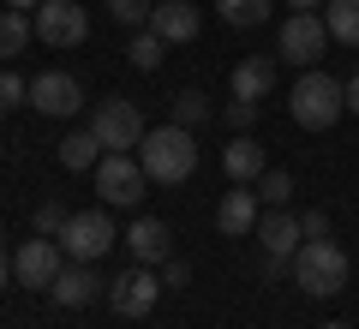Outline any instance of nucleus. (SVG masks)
<instances>
[{"mask_svg":"<svg viewBox=\"0 0 359 329\" xmlns=\"http://www.w3.org/2000/svg\"><path fill=\"white\" fill-rule=\"evenodd\" d=\"M257 252H264V257H294L299 252V215L264 210V215H257Z\"/></svg>","mask_w":359,"mask_h":329,"instance_id":"obj_15","label":"nucleus"},{"mask_svg":"<svg viewBox=\"0 0 359 329\" xmlns=\"http://www.w3.org/2000/svg\"><path fill=\"white\" fill-rule=\"evenodd\" d=\"M257 108H264V102H240V96H233V102H228V126H233V132H252V126H257Z\"/></svg>","mask_w":359,"mask_h":329,"instance_id":"obj_29","label":"nucleus"},{"mask_svg":"<svg viewBox=\"0 0 359 329\" xmlns=\"http://www.w3.org/2000/svg\"><path fill=\"white\" fill-rule=\"evenodd\" d=\"M222 168H228V180L233 186H257V180H264V144L252 138V132H233V144L228 150H222Z\"/></svg>","mask_w":359,"mask_h":329,"instance_id":"obj_17","label":"nucleus"},{"mask_svg":"<svg viewBox=\"0 0 359 329\" xmlns=\"http://www.w3.org/2000/svg\"><path fill=\"white\" fill-rule=\"evenodd\" d=\"M318 329H347V323H318Z\"/></svg>","mask_w":359,"mask_h":329,"instance_id":"obj_36","label":"nucleus"},{"mask_svg":"<svg viewBox=\"0 0 359 329\" xmlns=\"http://www.w3.org/2000/svg\"><path fill=\"white\" fill-rule=\"evenodd\" d=\"M114 240H120V234H114V222H108V203H102V210H78L72 222L60 228V252L72 257V264H96Z\"/></svg>","mask_w":359,"mask_h":329,"instance_id":"obj_7","label":"nucleus"},{"mask_svg":"<svg viewBox=\"0 0 359 329\" xmlns=\"http://www.w3.org/2000/svg\"><path fill=\"white\" fill-rule=\"evenodd\" d=\"M30 36H36V25H30L18 6H6V13H0V60H18Z\"/></svg>","mask_w":359,"mask_h":329,"instance_id":"obj_22","label":"nucleus"},{"mask_svg":"<svg viewBox=\"0 0 359 329\" xmlns=\"http://www.w3.org/2000/svg\"><path fill=\"white\" fill-rule=\"evenodd\" d=\"M341 108H347V84L341 78H330V72H299V84H294V96H287V114H294V126H306V132H330L335 120H341Z\"/></svg>","mask_w":359,"mask_h":329,"instance_id":"obj_2","label":"nucleus"},{"mask_svg":"<svg viewBox=\"0 0 359 329\" xmlns=\"http://www.w3.org/2000/svg\"><path fill=\"white\" fill-rule=\"evenodd\" d=\"M162 54H168V42L156 36V30H138V36L126 42V60L138 66V72H156V66H162Z\"/></svg>","mask_w":359,"mask_h":329,"instance_id":"obj_23","label":"nucleus"},{"mask_svg":"<svg viewBox=\"0 0 359 329\" xmlns=\"http://www.w3.org/2000/svg\"><path fill=\"white\" fill-rule=\"evenodd\" d=\"M299 240H330V215L306 210V215H299Z\"/></svg>","mask_w":359,"mask_h":329,"instance_id":"obj_30","label":"nucleus"},{"mask_svg":"<svg viewBox=\"0 0 359 329\" xmlns=\"http://www.w3.org/2000/svg\"><path fill=\"white\" fill-rule=\"evenodd\" d=\"M6 6H18V13H30V6H42V0H6Z\"/></svg>","mask_w":359,"mask_h":329,"instance_id":"obj_35","label":"nucleus"},{"mask_svg":"<svg viewBox=\"0 0 359 329\" xmlns=\"http://www.w3.org/2000/svg\"><path fill=\"white\" fill-rule=\"evenodd\" d=\"M84 36H90V13L78 0H42L36 6V42H48V48H78Z\"/></svg>","mask_w":359,"mask_h":329,"instance_id":"obj_9","label":"nucleus"},{"mask_svg":"<svg viewBox=\"0 0 359 329\" xmlns=\"http://www.w3.org/2000/svg\"><path fill=\"white\" fill-rule=\"evenodd\" d=\"M60 269H66V252H60V240H48V234H36V240H25L13 252V281L18 288H54Z\"/></svg>","mask_w":359,"mask_h":329,"instance_id":"obj_8","label":"nucleus"},{"mask_svg":"<svg viewBox=\"0 0 359 329\" xmlns=\"http://www.w3.org/2000/svg\"><path fill=\"white\" fill-rule=\"evenodd\" d=\"M323 25H330V42L359 48V0H323Z\"/></svg>","mask_w":359,"mask_h":329,"instance_id":"obj_19","label":"nucleus"},{"mask_svg":"<svg viewBox=\"0 0 359 329\" xmlns=\"http://www.w3.org/2000/svg\"><path fill=\"white\" fill-rule=\"evenodd\" d=\"M156 293H162V281H156V269L150 264H138V269H126V276H114L108 281V311L114 317H150L156 311Z\"/></svg>","mask_w":359,"mask_h":329,"instance_id":"obj_10","label":"nucleus"},{"mask_svg":"<svg viewBox=\"0 0 359 329\" xmlns=\"http://www.w3.org/2000/svg\"><path fill=\"white\" fill-rule=\"evenodd\" d=\"M186 281H192V269L180 264V257H168L162 264V288H186Z\"/></svg>","mask_w":359,"mask_h":329,"instance_id":"obj_31","label":"nucleus"},{"mask_svg":"<svg viewBox=\"0 0 359 329\" xmlns=\"http://www.w3.org/2000/svg\"><path fill=\"white\" fill-rule=\"evenodd\" d=\"M150 13H156V0H108V18L114 25H132V30L150 25Z\"/></svg>","mask_w":359,"mask_h":329,"instance_id":"obj_26","label":"nucleus"},{"mask_svg":"<svg viewBox=\"0 0 359 329\" xmlns=\"http://www.w3.org/2000/svg\"><path fill=\"white\" fill-rule=\"evenodd\" d=\"M204 120H210V102H204V90H180V96H174V126H204Z\"/></svg>","mask_w":359,"mask_h":329,"instance_id":"obj_24","label":"nucleus"},{"mask_svg":"<svg viewBox=\"0 0 359 329\" xmlns=\"http://www.w3.org/2000/svg\"><path fill=\"white\" fill-rule=\"evenodd\" d=\"M323 0H287V13H318Z\"/></svg>","mask_w":359,"mask_h":329,"instance_id":"obj_34","label":"nucleus"},{"mask_svg":"<svg viewBox=\"0 0 359 329\" xmlns=\"http://www.w3.org/2000/svg\"><path fill=\"white\" fill-rule=\"evenodd\" d=\"M257 215H264L257 186H233V192H222V203H216V228L228 234V240H245V234H257Z\"/></svg>","mask_w":359,"mask_h":329,"instance_id":"obj_12","label":"nucleus"},{"mask_svg":"<svg viewBox=\"0 0 359 329\" xmlns=\"http://www.w3.org/2000/svg\"><path fill=\"white\" fill-rule=\"evenodd\" d=\"M276 48H282L287 66L311 72V66L330 54V25H323V13H287V25H282V36H276Z\"/></svg>","mask_w":359,"mask_h":329,"instance_id":"obj_5","label":"nucleus"},{"mask_svg":"<svg viewBox=\"0 0 359 329\" xmlns=\"http://www.w3.org/2000/svg\"><path fill=\"white\" fill-rule=\"evenodd\" d=\"M90 132H96V144H102V150H138V144H144V114H138V102H126V96L96 102Z\"/></svg>","mask_w":359,"mask_h":329,"instance_id":"obj_6","label":"nucleus"},{"mask_svg":"<svg viewBox=\"0 0 359 329\" xmlns=\"http://www.w3.org/2000/svg\"><path fill=\"white\" fill-rule=\"evenodd\" d=\"M347 114H359V72L347 78Z\"/></svg>","mask_w":359,"mask_h":329,"instance_id":"obj_33","label":"nucleus"},{"mask_svg":"<svg viewBox=\"0 0 359 329\" xmlns=\"http://www.w3.org/2000/svg\"><path fill=\"white\" fill-rule=\"evenodd\" d=\"M144 30H156V36L168 42V48H186V42H198V6L192 0H156V13H150V25Z\"/></svg>","mask_w":359,"mask_h":329,"instance_id":"obj_13","label":"nucleus"},{"mask_svg":"<svg viewBox=\"0 0 359 329\" xmlns=\"http://www.w3.org/2000/svg\"><path fill=\"white\" fill-rule=\"evenodd\" d=\"M66 222H72V215H66V203H54V198H48V203H36V234H48V240H54Z\"/></svg>","mask_w":359,"mask_h":329,"instance_id":"obj_28","label":"nucleus"},{"mask_svg":"<svg viewBox=\"0 0 359 329\" xmlns=\"http://www.w3.org/2000/svg\"><path fill=\"white\" fill-rule=\"evenodd\" d=\"M138 162H144V174H150L156 186H186V180L198 174V138H192V126H156V132H144Z\"/></svg>","mask_w":359,"mask_h":329,"instance_id":"obj_1","label":"nucleus"},{"mask_svg":"<svg viewBox=\"0 0 359 329\" xmlns=\"http://www.w3.org/2000/svg\"><path fill=\"white\" fill-rule=\"evenodd\" d=\"M13 281V252H6V234H0V288Z\"/></svg>","mask_w":359,"mask_h":329,"instance_id":"obj_32","label":"nucleus"},{"mask_svg":"<svg viewBox=\"0 0 359 329\" xmlns=\"http://www.w3.org/2000/svg\"><path fill=\"white\" fill-rule=\"evenodd\" d=\"M126 252L138 257V264H168V252H174V234H168V222H156V215H138L126 234Z\"/></svg>","mask_w":359,"mask_h":329,"instance_id":"obj_16","label":"nucleus"},{"mask_svg":"<svg viewBox=\"0 0 359 329\" xmlns=\"http://www.w3.org/2000/svg\"><path fill=\"white\" fill-rule=\"evenodd\" d=\"M269 90H276V60L269 54H252V60L233 66V96L240 102H264Z\"/></svg>","mask_w":359,"mask_h":329,"instance_id":"obj_18","label":"nucleus"},{"mask_svg":"<svg viewBox=\"0 0 359 329\" xmlns=\"http://www.w3.org/2000/svg\"><path fill=\"white\" fill-rule=\"evenodd\" d=\"M102 162V144H96V132H66L60 138V168H72V174H84V168H96Z\"/></svg>","mask_w":359,"mask_h":329,"instance_id":"obj_20","label":"nucleus"},{"mask_svg":"<svg viewBox=\"0 0 359 329\" xmlns=\"http://www.w3.org/2000/svg\"><path fill=\"white\" fill-rule=\"evenodd\" d=\"M18 102H30V84L18 72H6V66H0V114H13Z\"/></svg>","mask_w":359,"mask_h":329,"instance_id":"obj_27","label":"nucleus"},{"mask_svg":"<svg viewBox=\"0 0 359 329\" xmlns=\"http://www.w3.org/2000/svg\"><path fill=\"white\" fill-rule=\"evenodd\" d=\"M294 288L311 300H335L347 288V252L335 240H299L294 252Z\"/></svg>","mask_w":359,"mask_h":329,"instance_id":"obj_3","label":"nucleus"},{"mask_svg":"<svg viewBox=\"0 0 359 329\" xmlns=\"http://www.w3.org/2000/svg\"><path fill=\"white\" fill-rule=\"evenodd\" d=\"M257 198H264L269 210H287V198H294V174H282V168H264V180H257Z\"/></svg>","mask_w":359,"mask_h":329,"instance_id":"obj_25","label":"nucleus"},{"mask_svg":"<svg viewBox=\"0 0 359 329\" xmlns=\"http://www.w3.org/2000/svg\"><path fill=\"white\" fill-rule=\"evenodd\" d=\"M48 293H54V305H66V311H84V305H96V300L108 293V281L96 276L90 264H66V269H60V281H54Z\"/></svg>","mask_w":359,"mask_h":329,"instance_id":"obj_14","label":"nucleus"},{"mask_svg":"<svg viewBox=\"0 0 359 329\" xmlns=\"http://www.w3.org/2000/svg\"><path fill=\"white\" fill-rule=\"evenodd\" d=\"M144 186H150V174H144V162L132 150H102V162H96V198L108 210H132L144 198Z\"/></svg>","mask_w":359,"mask_h":329,"instance_id":"obj_4","label":"nucleus"},{"mask_svg":"<svg viewBox=\"0 0 359 329\" xmlns=\"http://www.w3.org/2000/svg\"><path fill=\"white\" fill-rule=\"evenodd\" d=\"M30 108H36V114H48V120L78 114V108H84V90H78L72 72H42L36 84H30Z\"/></svg>","mask_w":359,"mask_h":329,"instance_id":"obj_11","label":"nucleus"},{"mask_svg":"<svg viewBox=\"0 0 359 329\" xmlns=\"http://www.w3.org/2000/svg\"><path fill=\"white\" fill-rule=\"evenodd\" d=\"M216 13H222V25H233V30H257V25H269L276 0H216Z\"/></svg>","mask_w":359,"mask_h":329,"instance_id":"obj_21","label":"nucleus"}]
</instances>
